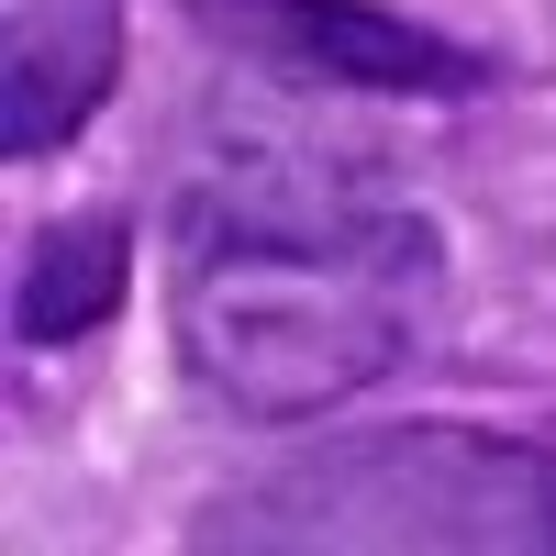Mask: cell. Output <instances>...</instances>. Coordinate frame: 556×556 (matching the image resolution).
<instances>
[{"label": "cell", "instance_id": "cell-1", "mask_svg": "<svg viewBox=\"0 0 556 556\" xmlns=\"http://www.w3.org/2000/svg\"><path fill=\"white\" fill-rule=\"evenodd\" d=\"M445 312V235L367 178L223 156L167 223V345L245 424H312L401 379Z\"/></svg>", "mask_w": 556, "mask_h": 556}, {"label": "cell", "instance_id": "cell-2", "mask_svg": "<svg viewBox=\"0 0 556 556\" xmlns=\"http://www.w3.org/2000/svg\"><path fill=\"white\" fill-rule=\"evenodd\" d=\"M190 545L235 556H556V456L479 424H379L212 501Z\"/></svg>", "mask_w": 556, "mask_h": 556}, {"label": "cell", "instance_id": "cell-3", "mask_svg": "<svg viewBox=\"0 0 556 556\" xmlns=\"http://www.w3.org/2000/svg\"><path fill=\"white\" fill-rule=\"evenodd\" d=\"M235 67H267L290 89H401V101H468L501 78V56L456 45L434 23H401L379 0H178Z\"/></svg>", "mask_w": 556, "mask_h": 556}, {"label": "cell", "instance_id": "cell-4", "mask_svg": "<svg viewBox=\"0 0 556 556\" xmlns=\"http://www.w3.org/2000/svg\"><path fill=\"white\" fill-rule=\"evenodd\" d=\"M123 67V0H12V45H0V146L23 167L56 156L67 134L112 101Z\"/></svg>", "mask_w": 556, "mask_h": 556}, {"label": "cell", "instance_id": "cell-5", "mask_svg": "<svg viewBox=\"0 0 556 556\" xmlns=\"http://www.w3.org/2000/svg\"><path fill=\"white\" fill-rule=\"evenodd\" d=\"M134 278V235L112 212H78V223H45L34 256H23V345H78L101 334L112 301Z\"/></svg>", "mask_w": 556, "mask_h": 556}]
</instances>
